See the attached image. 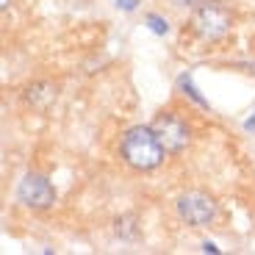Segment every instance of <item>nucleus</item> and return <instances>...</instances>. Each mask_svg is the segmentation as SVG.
<instances>
[{"mask_svg": "<svg viewBox=\"0 0 255 255\" xmlns=\"http://www.w3.org/2000/svg\"><path fill=\"white\" fill-rule=\"evenodd\" d=\"M178 214L191 228H208L217 219V203L205 191H186L178 197Z\"/></svg>", "mask_w": 255, "mask_h": 255, "instance_id": "7ed1b4c3", "label": "nucleus"}, {"mask_svg": "<svg viewBox=\"0 0 255 255\" xmlns=\"http://www.w3.org/2000/svg\"><path fill=\"white\" fill-rule=\"evenodd\" d=\"M8 3H11V0H3V3H0V6H3V8H8Z\"/></svg>", "mask_w": 255, "mask_h": 255, "instance_id": "6e6552de", "label": "nucleus"}, {"mask_svg": "<svg viewBox=\"0 0 255 255\" xmlns=\"http://www.w3.org/2000/svg\"><path fill=\"white\" fill-rule=\"evenodd\" d=\"M147 25H150V31H153V33H161V36H164V33L169 31L166 19H161L158 14H147Z\"/></svg>", "mask_w": 255, "mask_h": 255, "instance_id": "423d86ee", "label": "nucleus"}, {"mask_svg": "<svg viewBox=\"0 0 255 255\" xmlns=\"http://www.w3.org/2000/svg\"><path fill=\"white\" fill-rule=\"evenodd\" d=\"M153 130L158 133L161 144H164V150H166L169 155L183 153V150H186V144H189V139H191L189 122H186L183 117H178L175 111H164V114H158V117H155Z\"/></svg>", "mask_w": 255, "mask_h": 255, "instance_id": "f03ea898", "label": "nucleus"}, {"mask_svg": "<svg viewBox=\"0 0 255 255\" xmlns=\"http://www.w3.org/2000/svg\"><path fill=\"white\" fill-rule=\"evenodd\" d=\"M191 25L205 42H217L222 39L225 33L230 31V14L225 11L222 6L217 3H203V6L194 11V19H191Z\"/></svg>", "mask_w": 255, "mask_h": 255, "instance_id": "20e7f679", "label": "nucleus"}, {"mask_svg": "<svg viewBox=\"0 0 255 255\" xmlns=\"http://www.w3.org/2000/svg\"><path fill=\"white\" fill-rule=\"evenodd\" d=\"M120 153H122V158H125V164L139 169V172H150V169L161 166L164 158L169 155L164 150V144H161L158 133L153 130V125L128 128L122 141H120Z\"/></svg>", "mask_w": 255, "mask_h": 255, "instance_id": "f257e3e1", "label": "nucleus"}, {"mask_svg": "<svg viewBox=\"0 0 255 255\" xmlns=\"http://www.w3.org/2000/svg\"><path fill=\"white\" fill-rule=\"evenodd\" d=\"M136 3H139V0H117V6H120V8H125V11H133V8H136Z\"/></svg>", "mask_w": 255, "mask_h": 255, "instance_id": "0eeeda50", "label": "nucleus"}, {"mask_svg": "<svg viewBox=\"0 0 255 255\" xmlns=\"http://www.w3.org/2000/svg\"><path fill=\"white\" fill-rule=\"evenodd\" d=\"M17 200L28 208H50L56 203V189L50 186V180L39 172H28L17 186Z\"/></svg>", "mask_w": 255, "mask_h": 255, "instance_id": "39448f33", "label": "nucleus"}]
</instances>
